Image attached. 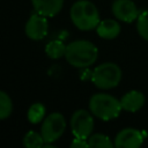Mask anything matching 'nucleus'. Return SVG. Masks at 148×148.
Here are the masks:
<instances>
[{
	"label": "nucleus",
	"instance_id": "nucleus-1",
	"mask_svg": "<svg viewBox=\"0 0 148 148\" xmlns=\"http://www.w3.org/2000/svg\"><path fill=\"white\" fill-rule=\"evenodd\" d=\"M98 57V50L89 40L79 39L71 42L66 47L65 58L67 62L75 68H86L95 64Z\"/></svg>",
	"mask_w": 148,
	"mask_h": 148
},
{
	"label": "nucleus",
	"instance_id": "nucleus-2",
	"mask_svg": "<svg viewBox=\"0 0 148 148\" xmlns=\"http://www.w3.org/2000/svg\"><path fill=\"white\" fill-rule=\"evenodd\" d=\"M69 16L73 24L82 31L96 29L101 22L97 7L89 0H77L74 2L71 7Z\"/></svg>",
	"mask_w": 148,
	"mask_h": 148
},
{
	"label": "nucleus",
	"instance_id": "nucleus-3",
	"mask_svg": "<svg viewBox=\"0 0 148 148\" xmlns=\"http://www.w3.org/2000/svg\"><path fill=\"white\" fill-rule=\"evenodd\" d=\"M89 110L96 118L108 121L117 118L120 114L123 108L120 101L117 99L114 96L98 92L90 97Z\"/></svg>",
	"mask_w": 148,
	"mask_h": 148
},
{
	"label": "nucleus",
	"instance_id": "nucleus-4",
	"mask_svg": "<svg viewBox=\"0 0 148 148\" xmlns=\"http://www.w3.org/2000/svg\"><path fill=\"white\" fill-rule=\"evenodd\" d=\"M123 73L120 67L114 62H103L94 68L91 81L98 89L108 90L117 87L120 83Z\"/></svg>",
	"mask_w": 148,
	"mask_h": 148
},
{
	"label": "nucleus",
	"instance_id": "nucleus-5",
	"mask_svg": "<svg viewBox=\"0 0 148 148\" xmlns=\"http://www.w3.org/2000/svg\"><path fill=\"white\" fill-rule=\"evenodd\" d=\"M66 130V120L65 117L60 112H52L46 116L43 120L40 133L45 143H52L60 139Z\"/></svg>",
	"mask_w": 148,
	"mask_h": 148
},
{
	"label": "nucleus",
	"instance_id": "nucleus-6",
	"mask_svg": "<svg viewBox=\"0 0 148 148\" xmlns=\"http://www.w3.org/2000/svg\"><path fill=\"white\" fill-rule=\"evenodd\" d=\"M92 113L87 110H76L71 118V130L74 138H81L88 140L92 134L94 130V118Z\"/></svg>",
	"mask_w": 148,
	"mask_h": 148
},
{
	"label": "nucleus",
	"instance_id": "nucleus-7",
	"mask_svg": "<svg viewBox=\"0 0 148 148\" xmlns=\"http://www.w3.org/2000/svg\"><path fill=\"white\" fill-rule=\"evenodd\" d=\"M46 17L47 16L37 12L30 15L24 27V32L28 38L32 40H42L44 37H46L49 31V22Z\"/></svg>",
	"mask_w": 148,
	"mask_h": 148
},
{
	"label": "nucleus",
	"instance_id": "nucleus-8",
	"mask_svg": "<svg viewBox=\"0 0 148 148\" xmlns=\"http://www.w3.org/2000/svg\"><path fill=\"white\" fill-rule=\"evenodd\" d=\"M113 16L125 23L136 21L139 16V9L132 0H114L111 6Z\"/></svg>",
	"mask_w": 148,
	"mask_h": 148
},
{
	"label": "nucleus",
	"instance_id": "nucleus-9",
	"mask_svg": "<svg viewBox=\"0 0 148 148\" xmlns=\"http://www.w3.org/2000/svg\"><path fill=\"white\" fill-rule=\"evenodd\" d=\"M145 140V134L133 127H126L118 132L114 138V147L117 148H139Z\"/></svg>",
	"mask_w": 148,
	"mask_h": 148
},
{
	"label": "nucleus",
	"instance_id": "nucleus-10",
	"mask_svg": "<svg viewBox=\"0 0 148 148\" xmlns=\"http://www.w3.org/2000/svg\"><path fill=\"white\" fill-rule=\"evenodd\" d=\"M145 101H146L145 95L141 91L130 90L120 98V104L123 110L128 112H136L143 106Z\"/></svg>",
	"mask_w": 148,
	"mask_h": 148
},
{
	"label": "nucleus",
	"instance_id": "nucleus-11",
	"mask_svg": "<svg viewBox=\"0 0 148 148\" xmlns=\"http://www.w3.org/2000/svg\"><path fill=\"white\" fill-rule=\"evenodd\" d=\"M34 9L47 17L56 16L64 6V0H31Z\"/></svg>",
	"mask_w": 148,
	"mask_h": 148
},
{
	"label": "nucleus",
	"instance_id": "nucleus-12",
	"mask_svg": "<svg viewBox=\"0 0 148 148\" xmlns=\"http://www.w3.org/2000/svg\"><path fill=\"white\" fill-rule=\"evenodd\" d=\"M120 24L118 23V21L112 20V18H106V20H102L97 28H96V32L97 35L103 38V39H114L119 36L120 34Z\"/></svg>",
	"mask_w": 148,
	"mask_h": 148
},
{
	"label": "nucleus",
	"instance_id": "nucleus-13",
	"mask_svg": "<svg viewBox=\"0 0 148 148\" xmlns=\"http://www.w3.org/2000/svg\"><path fill=\"white\" fill-rule=\"evenodd\" d=\"M45 113H46V108L44 104L39 103V102H36L34 104L30 105V108L28 109V113H27V117H28V120L30 124H38L40 123L42 120H44L45 118Z\"/></svg>",
	"mask_w": 148,
	"mask_h": 148
},
{
	"label": "nucleus",
	"instance_id": "nucleus-14",
	"mask_svg": "<svg viewBox=\"0 0 148 148\" xmlns=\"http://www.w3.org/2000/svg\"><path fill=\"white\" fill-rule=\"evenodd\" d=\"M66 47L67 45H65L61 40H51L45 46V53L51 59H60L65 56Z\"/></svg>",
	"mask_w": 148,
	"mask_h": 148
},
{
	"label": "nucleus",
	"instance_id": "nucleus-15",
	"mask_svg": "<svg viewBox=\"0 0 148 148\" xmlns=\"http://www.w3.org/2000/svg\"><path fill=\"white\" fill-rule=\"evenodd\" d=\"M45 145L42 133H37L35 131H29L23 136V146L27 148H40Z\"/></svg>",
	"mask_w": 148,
	"mask_h": 148
},
{
	"label": "nucleus",
	"instance_id": "nucleus-16",
	"mask_svg": "<svg viewBox=\"0 0 148 148\" xmlns=\"http://www.w3.org/2000/svg\"><path fill=\"white\" fill-rule=\"evenodd\" d=\"M88 143H89V147H105V148L114 147V142H112L108 135L102 133L91 134L88 138Z\"/></svg>",
	"mask_w": 148,
	"mask_h": 148
},
{
	"label": "nucleus",
	"instance_id": "nucleus-17",
	"mask_svg": "<svg viewBox=\"0 0 148 148\" xmlns=\"http://www.w3.org/2000/svg\"><path fill=\"white\" fill-rule=\"evenodd\" d=\"M13 112V102L6 91H0V118L5 120Z\"/></svg>",
	"mask_w": 148,
	"mask_h": 148
},
{
	"label": "nucleus",
	"instance_id": "nucleus-18",
	"mask_svg": "<svg viewBox=\"0 0 148 148\" xmlns=\"http://www.w3.org/2000/svg\"><path fill=\"white\" fill-rule=\"evenodd\" d=\"M136 30L140 37L148 42V9L140 12L136 18Z\"/></svg>",
	"mask_w": 148,
	"mask_h": 148
},
{
	"label": "nucleus",
	"instance_id": "nucleus-19",
	"mask_svg": "<svg viewBox=\"0 0 148 148\" xmlns=\"http://www.w3.org/2000/svg\"><path fill=\"white\" fill-rule=\"evenodd\" d=\"M82 147H89L88 140L81 139V138H75V139H73V141H72V143H71V148H82Z\"/></svg>",
	"mask_w": 148,
	"mask_h": 148
}]
</instances>
